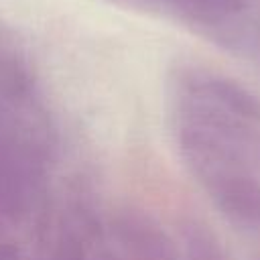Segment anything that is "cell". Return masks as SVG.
<instances>
[{"label": "cell", "instance_id": "obj_3", "mask_svg": "<svg viewBox=\"0 0 260 260\" xmlns=\"http://www.w3.org/2000/svg\"><path fill=\"white\" fill-rule=\"evenodd\" d=\"M110 2H116V4L126 6V8H150L158 0H110Z\"/></svg>", "mask_w": 260, "mask_h": 260}, {"label": "cell", "instance_id": "obj_1", "mask_svg": "<svg viewBox=\"0 0 260 260\" xmlns=\"http://www.w3.org/2000/svg\"><path fill=\"white\" fill-rule=\"evenodd\" d=\"M213 203L234 223L260 230V177L256 171L232 169L201 179Z\"/></svg>", "mask_w": 260, "mask_h": 260}, {"label": "cell", "instance_id": "obj_2", "mask_svg": "<svg viewBox=\"0 0 260 260\" xmlns=\"http://www.w3.org/2000/svg\"><path fill=\"white\" fill-rule=\"evenodd\" d=\"M183 10H189L203 18H219L238 12L246 0H169Z\"/></svg>", "mask_w": 260, "mask_h": 260}]
</instances>
